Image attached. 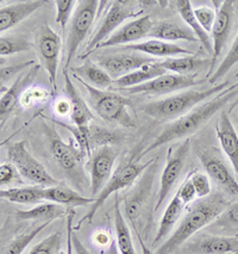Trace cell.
I'll return each instance as SVG.
<instances>
[{"label": "cell", "instance_id": "23", "mask_svg": "<svg viewBox=\"0 0 238 254\" xmlns=\"http://www.w3.org/2000/svg\"><path fill=\"white\" fill-rule=\"evenodd\" d=\"M46 4L44 0H28L6 5L0 8V30L1 32L16 26Z\"/></svg>", "mask_w": 238, "mask_h": 254}, {"label": "cell", "instance_id": "38", "mask_svg": "<svg viewBox=\"0 0 238 254\" xmlns=\"http://www.w3.org/2000/svg\"><path fill=\"white\" fill-rule=\"evenodd\" d=\"M31 47L32 44L30 41L22 35L1 36L0 38V55H1V58L17 54V53L28 52L29 49H31Z\"/></svg>", "mask_w": 238, "mask_h": 254}, {"label": "cell", "instance_id": "35", "mask_svg": "<svg viewBox=\"0 0 238 254\" xmlns=\"http://www.w3.org/2000/svg\"><path fill=\"white\" fill-rule=\"evenodd\" d=\"M114 229H116V242L120 254H136L134 242L131 239V233L129 229L118 203L114 205Z\"/></svg>", "mask_w": 238, "mask_h": 254}, {"label": "cell", "instance_id": "17", "mask_svg": "<svg viewBox=\"0 0 238 254\" xmlns=\"http://www.w3.org/2000/svg\"><path fill=\"white\" fill-rule=\"evenodd\" d=\"M235 20V6L234 1L226 0L223 1L218 11H217V17L214 20V24L211 35H212V44H213V55L211 59L210 64V75L212 74L214 64L218 61L222 55L223 50L225 49L226 44L230 38L232 28H234Z\"/></svg>", "mask_w": 238, "mask_h": 254}, {"label": "cell", "instance_id": "2", "mask_svg": "<svg viewBox=\"0 0 238 254\" xmlns=\"http://www.w3.org/2000/svg\"><path fill=\"white\" fill-rule=\"evenodd\" d=\"M228 206V202L219 192L211 193L206 198H201L195 202L188 208L173 234L157 248L155 254H170L175 252L195 233L217 220Z\"/></svg>", "mask_w": 238, "mask_h": 254}, {"label": "cell", "instance_id": "34", "mask_svg": "<svg viewBox=\"0 0 238 254\" xmlns=\"http://www.w3.org/2000/svg\"><path fill=\"white\" fill-rule=\"evenodd\" d=\"M211 61L204 59L195 58V56H181V58H169L160 62V66L163 69L174 72L175 74L180 75H193L195 72L200 70L206 64Z\"/></svg>", "mask_w": 238, "mask_h": 254}, {"label": "cell", "instance_id": "49", "mask_svg": "<svg viewBox=\"0 0 238 254\" xmlns=\"http://www.w3.org/2000/svg\"><path fill=\"white\" fill-rule=\"evenodd\" d=\"M112 238H111V235L108 234L106 232H96L95 234H94V242H95L96 245H99V246H110L111 244H112Z\"/></svg>", "mask_w": 238, "mask_h": 254}, {"label": "cell", "instance_id": "52", "mask_svg": "<svg viewBox=\"0 0 238 254\" xmlns=\"http://www.w3.org/2000/svg\"><path fill=\"white\" fill-rule=\"evenodd\" d=\"M104 254H120L119 251H118V246H117V242L112 241V244L108 246V248L106 251H105Z\"/></svg>", "mask_w": 238, "mask_h": 254}, {"label": "cell", "instance_id": "50", "mask_svg": "<svg viewBox=\"0 0 238 254\" xmlns=\"http://www.w3.org/2000/svg\"><path fill=\"white\" fill-rule=\"evenodd\" d=\"M55 111H56V114L60 115V116L70 115V112H72V106H70L69 100H58L56 104H55Z\"/></svg>", "mask_w": 238, "mask_h": 254}, {"label": "cell", "instance_id": "29", "mask_svg": "<svg viewBox=\"0 0 238 254\" xmlns=\"http://www.w3.org/2000/svg\"><path fill=\"white\" fill-rule=\"evenodd\" d=\"M72 72L73 75L79 76L81 80L90 84L91 86L99 88V90H105L111 86L113 82V79L108 75L106 70L102 69L99 64H94L91 60L85 61L81 66L73 67Z\"/></svg>", "mask_w": 238, "mask_h": 254}, {"label": "cell", "instance_id": "24", "mask_svg": "<svg viewBox=\"0 0 238 254\" xmlns=\"http://www.w3.org/2000/svg\"><path fill=\"white\" fill-rule=\"evenodd\" d=\"M149 36L155 40L166 41H187V42H196L198 38L194 32L187 25L181 24L176 20H162L157 24H154Z\"/></svg>", "mask_w": 238, "mask_h": 254}, {"label": "cell", "instance_id": "3", "mask_svg": "<svg viewBox=\"0 0 238 254\" xmlns=\"http://www.w3.org/2000/svg\"><path fill=\"white\" fill-rule=\"evenodd\" d=\"M231 86L230 81L220 82L214 85V87L208 88L206 91H185V92L176 93L174 96L167 97L161 100L146 103L141 106V110L146 116L155 118L160 122H168L172 120H178L193 110L195 105L200 104L201 102L214 96L216 93H220Z\"/></svg>", "mask_w": 238, "mask_h": 254}, {"label": "cell", "instance_id": "19", "mask_svg": "<svg viewBox=\"0 0 238 254\" xmlns=\"http://www.w3.org/2000/svg\"><path fill=\"white\" fill-rule=\"evenodd\" d=\"M41 69L40 64H34L30 68L20 73L18 78L10 87L5 90V92L1 94L0 98V120H1V126L6 122L7 118L11 116L14 108H16L17 102L20 98V94L28 88L32 82L35 81L36 76Z\"/></svg>", "mask_w": 238, "mask_h": 254}, {"label": "cell", "instance_id": "7", "mask_svg": "<svg viewBox=\"0 0 238 254\" xmlns=\"http://www.w3.org/2000/svg\"><path fill=\"white\" fill-rule=\"evenodd\" d=\"M142 12L143 8L140 7V2L128 1V0H116V1L111 2V6L108 7L107 12L104 14V18L101 19L98 29L88 42L84 55L80 58L85 59L91 53H93L99 44L107 40L114 31L118 30L125 20L137 17Z\"/></svg>", "mask_w": 238, "mask_h": 254}, {"label": "cell", "instance_id": "44", "mask_svg": "<svg viewBox=\"0 0 238 254\" xmlns=\"http://www.w3.org/2000/svg\"><path fill=\"white\" fill-rule=\"evenodd\" d=\"M20 177L22 176L11 162L1 164L0 166V184L2 189H5V186L14 184V183H20Z\"/></svg>", "mask_w": 238, "mask_h": 254}, {"label": "cell", "instance_id": "12", "mask_svg": "<svg viewBox=\"0 0 238 254\" xmlns=\"http://www.w3.org/2000/svg\"><path fill=\"white\" fill-rule=\"evenodd\" d=\"M61 49L62 43L61 38L48 24H43L41 26L40 32L36 40V50L38 59H40L41 67L46 70L49 76L54 91H56V80H57V69L60 64Z\"/></svg>", "mask_w": 238, "mask_h": 254}, {"label": "cell", "instance_id": "51", "mask_svg": "<svg viewBox=\"0 0 238 254\" xmlns=\"http://www.w3.org/2000/svg\"><path fill=\"white\" fill-rule=\"evenodd\" d=\"M137 238H138V241H140V245H141V248H142V254H152L150 248L145 245V242L143 241L142 236L140 234H137Z\"/></svg>", "mask_w": 238, "mask_h": 254}, {"label": "cell", "instance_id": "9", "mask_svg": "<svg viewBox=\"0 0 238 254\" xmlns=\"http://www.w3.org/2000/svg\"><path fill=\"white\" fill-rule=\"evenodd\" d=\"M7 155L11 164L28 182L42 188L60 185L57 180L52 178L50 173L46 170V167L26 149L24 141L10 144L7 147Z\"/></svg>", "mask_w": 238, "mask_h": 254}, {"label": "cell", "instance_id": "37", "mask_svg": "<svg viewBox=\"0 0 238 254\" xmlns=\"http://www.w3.org/2000/svg\"><path fill=\"white\" fill-rule=\"evenodd\" d=\"M213 232L226 236L238 233V202L229 205L220 216L210 224Z\"/></svg>", "mask_w": 238, "mask_h": 254}, {"label": "cell", "instance_id": "28", "mask_svg": "<svg viewBox=\"0 0 238 254\" xmlns=\"http://www.w3.org/2000/svg\"><path fill=\"white\" fill-rule=\"evenodd\" d=\"M173 5H174L178 13L181 16L182 20L186 23V25H188V28H190V30L194 32L196 38H198L199 42L202 44L205 50H206L210 55H213L212 41H211L208 32L205 31V29L199 24L198 19L195 18L192 2H190V0H176V1H173Z\"/></svg>", "mask_w": 238, "mask_h": 254}, {"label": "cell", "instance_id": "45", "mask_svg": "<svg viewBox=\"0 0 238 254\" xmlns=\"http://www.w3.org/2000/svg\"><path fill=\"white\" fill-rule=\"evenodd\" d=\"M34 64H36L35 61H28V62H22V64H11V66H1V70H0V79H1V85H4L5 82H7L10 79H12L16 74H20L24 70L30 68Z\"/></svg>", "mask_w": 238, "mask_h": 254}, {"label": "cell", "instance_id": "54", "mask_svg": "<svg viewBox=\"0 0 238 254\" xmlns=\"http://www.w3.org/2000/svg\"><path fill=\"white\" fill-rule=\"evenodd\" d=\"M58 254H68V253H64V252H63V251H61V252H60V253H58Z\"/></svg>", "mask_w": 238, "mask_h": 254}, {"label": "cell", "instance_id": "21", "mask_svg": "<svg viewBox=\"0 0 238 254\" xmlns=\"http://www.w3.org/2000/svg\"><path fill=\"white\" fill-rule=\"evenodd\" d=\"M64 76V92H66L68 100L72 106V112H70V118L72 122L78 128H87L90 126L91 120H93V114L91 111V106L84 99L78 88L74 86L72 80H70L67 70H63Z\"/></svg>", "mask_w": 238, "mask_h": 254}, {"label": "cell", "instance_id": "41", "mask_svg": "<svg viewBox=\"0 0 238 254\" xmlns=\"http://www.w3.org/2000/svg\"><path fill=\"white\" fill-rule=\"evenodd\" d=\"M190 179L192 182L194 190L196 193V198H206L211 194V183L210 178L206 173L199 172V171H194L190 174Z\"/></svg>", "mask_w": 238, "mask_h": 254}, {"label": "cell", "instance_id": "14", "mask_svg": "<svg viewBox=\"0 0 238 254\" xmlns=\"http://www.w3.org/2000/svg\"><path fill=\"white\" fill-rule=\"evenodd\" d=\"M118 152L112 146L100 147L92 153L87 167L90 171L91 194L96 197L112 176L114 162Z\"/></svg>", "mask_w": 238, "mask_h": 254}, {"label": "cell", "instance_id": "42", "mask_svg": "<svg viewBox=\"0 0 238 254\" xmlns=\"http://www.w3.org/2000/svg\"><path fill=\"white\" fill-rule=\"evenodd\" d=\"M75 4V0H56L55 1V5H56V23L62 26V30L66 29L67 23L70 20Z\"/></svg>", "mask_w": 238, "mask_h": 254}, {"label": "cell", "instance_id": "32", "mask_svg": "<svg viewBox=\"0 0 238 254\" xmlns=\"http://www.w3.org/2000/svg\"><path fill=\"white\" fill-rule=\"evenodd\" d=\"M185 204L181 202L180 197L179 194L176 193L172 199H170L168 206L164 210V214L162 218H161L160 222V227L157 229V234L155 236L154 241H152V245L156 246L158 242H161L163 239L167 238V235L170 234L174 227L176 226V223L179 222L180 220L182 210H184Z\"/></svg>", "mask_w": 238, "mask_h": 254}, {"label": "cell", "instance_id": "31", "mask_svg": "<svg viewBox=\"0 0 238 254\" xmlns=\"http://www.w3.org/2000/svg\"><path fill=\"white\" fill-rule=\"evenodd\" d=\"M66 206L56 204L52 202L40 203L34 208L28 209V210H17L14 212V216L18 220H35L42 221V222H51L64 216L67 214Z\"/></svg>", "mask_w": 238, "mask_h": 254}, {"label": "cell", "instance_id": "6", "mask_svg": "<svg viewBox=\"0 0 238 254\" xmlns=\"http://www.w3.org/2000/svg\"><path fill=\"white\" fill-rule=\"evenodd\" d=\"M154 162L155 159H151V160L144 162V164H142L138 159H130V160L120 162L116 170L113 171L112 176L108 179L106 185L104 186V189L95 197V202L90 206V210L79 221V226L82 222H85V221H92L96 211L101 208L102 204L106 202V199L111 194L118 192L119 190H123L125 188H130L135 183V180Z\"/></svg>", "mask_w": 238, "mask_h": 254}, {"label": "cell", "instance_id": "55", "mask_svg": "<svg viewBox=\"0 0 238 254\" xmlns=\"http://www.w3.org/2000/svg\"><path fill=\"white\" fill-rule=\"evenodd\" d=\"M237 76H238V74H237Z\"/></svg>", "mask_w": 238, "mask_h": 254}, {"label": "cell", "instance_id": "10", "mask_svg": "<svg viewBox=\"0 0 238 254\" xmlns=\"http://www.w3.org/2000/svg\"><path fill=\"white\" fill-rule=\"evenodd\" d=\"M198 158L206 171L208 178L212 179L223 192L231 197H238V179L217 148L199 150Z\"/></svg>", "mask_w": 238, "mask_h": 254}, {"label": "cell", "instance_id": "20", "mask_svg": "<svg viewBox=\"0 0 238 254\" xmlns=\"http://www.w3.org/2000/svg\"><path fill=\"white\" fill-rule=\"evenodd\" d=\"M216 134L220 147L230 161L232 170L238 179V134L228 112L223 111L220 114L218 122L216 124Z\"/></svg>", "mask_w": 238, "mask_h": 254}, {"label": "cell", "instance_id": "39", "mask_svg": "<svg viewBox=\"0 0 238 254\" xmlns=\"http://www.w3.org/2000/svg\"><path fill=\"white\" fill-rule=\"evenodd\" d=\"M238 64V35L237 37L235 38L234 43H232L230 50L228 52V54L224 56L222 62L219 64V66L217 67L216 70L210 75L208 78V81L211 84H216L217 81H219L223 76L228 74V72L230 70L232 67L236 66Z\"/></svg>", "mask_w": 238, "mask_h": 254}, {"label": "cell", "instance_id": "4", "mask_svg": "<svg viewBox=\"0 0 238 254\" xmlns=\"http://www.w3.org/2000/svg\"><path fill=\"white\" fill-rule=\"evenodd\" d=\"M74 78L84 87L87 94L88 105L102 121L108 123H117L126 128L136 127L135 120L130 114V100L128 98L118 93L108 92L91 86L76 75H74Z\"/></svg>", "mask_w": 238, "mask_h": 254}, {"label": "cell", "instance_id": "26", "mask_svg": "<svg viewBox=\"0 0 238 254\" xmlns=\"http://www.w3.org/2000/svg\"><path fill=\"white\" fill-rule=\"evenodd\" d=\"M188 252L199 254L238 253V238L234 236H208L187 248Z\"/></svg>", "mask_w": 238, "mask_h": 254}, {"label": "cell", "instance_id": "30", "mask_svg": "<svg viewBox=\"0 0 238 254\" xmlns=\"http://www.w3.org/2000/svg\"><path fill=\"white\" fill-rule=\"evenodd\" d=\"M166 73L167 70L160 66V62H154V64H145V66L117 79V80H114V85H116V87L125 90V88L144 84V82L150 81L157 76L166 74Z\"/></svg>", "mask_w": 238, "mask_h": 254}, {"label": "cell", "instance_id": "16", "mask_svg": "<svg viewBox=\"0 0 238 254\" xmlns=\"http://www.w3.org/2000/svg\"><path fill=\"white\" fill-rule=\"evenodd\" d=\"M201 84V81L196 80L195 74L193 75H180V74H166L157 76L152 80L144 82L138 86L125 88L126 92L131 94H154V96H163L176 91L185 90V88L195 86Z\"/></svg>", "mask_w": 238, "mask_h": 254}, {"label": "cell", "instance_id": "11", "mask_svg": "<svg viewBox=\"0 0 238 254\" xmlns=\"http://www.w3.org/2000/svg\"><path fill=\"white\" fill-rule=\"evenodd\" d=\"M190 140L186 138L181 142L172 144L168 148L167 162L162 171V174H161L160 189H158L156 204H155L156 210L163 205V203L166 202L172 190L174 189L176 182L180 178L185 161H186L188 152H190Z\"/></svg>", "mask_w": 238, "mask_h": 254}, {"label": "cell", "instance_id": "36", "mask_svg": "<svg viewBox=\"0 0 238 254\" xmlns=\"http://www.w3.org/2000/svg\"><path fill=\"white\" fill-rule=\"evenodd\" d=\"M50 223L51 222H42L36 224V226L30 227L26 232L16 236V238L8 242L6 246L2 247L1 254H22L24 252L25 248L30 245V242Z\"/></svg>", "mask_w": 238, "mask_h": 254}, {"label": "cell", "instance_id": "25", "mask_svg": "<svg viewBox=\"0 0 238 254\" xmlns=\"http://www.w3.org/2000/svg\"><path fill=\"white\" fill-rule=\"evenodd\" d=\"M43 198L44 200L56 203V204L66 206V208H76V206L93 204L95 202V198L82 196L81 193L76 192V191L72 190L69 188H66L63 185L44 188Z\"/></svg>", "mask_w": 238, "mask_h": 254}, {"label": "cell", "instance_id": "5", "mask_svg": "<svg viewBox=\"0 0 238 254\" xmlns=\"http://www.w3.org/2000/svg\"><path fill=\"white\" fill-rule=\"evenodd\" d=\"M47 135L49 138V146L54 160L67 174L70 182L78 189L84 190L87 184L86 174L84 170V159L87 154L76 144L74 138L64 142L57 134L55 128H47Z\"/></svg>", "mask_w": 238, "mask_h": 254}, {"label": "cell", "instance_id": "43", "mask_svg": "<svg viewBox=\"0 0 238 254\" xmlns=\"http://www.w3.org/2000/svg\"><path fill=\"white\" fill-rule=\"evenodd\" d=\"M193 11H194L195 18L198 19L199 24L205 29V31L210 32L212 30L214 20H216L217 17V13L214 12L213 8L208 6H199L195 8L193 7Z\"/></svg>", "mask_w": 238, "mask_h": 254}, {"label": "cell", "instance_id": "27", "mask_svg": "<svg viewBox=\"0 0 238 254\" xmlns=\"http://www.w3.org/2000/svg\"><path fill=\"white\" fill-rule=\"evenodd\" d=\"M152 177H154V171L151 173H148L144 178L141 180V184L138 185L136 192H134L130 198H128L125 204V212L130 222L134 224V227H137V221L145 210L146 203H148L149 191L151 190L152 185Z\"/></svg>", "mask_w": 238, "mask_h": 254}, {"label": "cell", "instance_id": "48", "mask_svg": "<svg viewBox=\"0 0 238 254\" xmlns=\"http://www.w3.org/2000/svg\"><path fill=\"white\" fill-rule=\"evenodd\" d=\"M72 244H73V250H74L75 254H95L92 251H90L88 248L85 247V245L82 244L80 239L76 236V234L72 233Z\"/></svg>", "mask_w": 238, "mask_h": 254}, {"label": "cell", "instance_id": "15", "mask_svg": "<svg viewBox=\"0 0 238 254\" xmlns=\"http://www.w3.org/2000/svg\"><path fill=\"white\" fill-rule=\"evenodd\" d=\"M60 126L66 128L73 135L76 144L86 153L88 158L100 147L111 146L118 142L119 140L118 135L114 131L94 124H90L87 128L82 129L75 126H68L66 123H60Z\"/></svg>", "mask_w": 238, "mask_h": 254}, {"label": "cell", "instance_id": "13", "mask_svg": "<svg viewBox=\"0 0 238 254\" xmlns=\"http://www.w3.org/2000/svg\"><path fill=\"white\" fill-rule=\"evenodd\" d=\"M96 62L102 69L106 70L111 78L117 80L145 64H154L157 61L148 55L128 50V52L120 53H105V54L96 56Z\"/></svg>", "mask_w": 238, "mask_h": 254}, {"label": "cell", "instance_id": "46", "mask_svg": "<svg viewBox=\"0 0 238 254\" xmlns=\"http://www.w3.org/2000/svg\"><path fill=\"white\" fill-rule=\"evenodd\" d=\"M176 193L179 194V197H180L181 202L184 203L185 205L190 204V203H192L193 200L198 199V198H196V193H195V190H194V186H193L192 182H190V177H187V179L184 180V183H182L180 188H179V190L176 191Z\"/></svg>", "mask_w": 238, "mask_h": 254}, {"label": "cell", "instance_id": "22", "mask_svg": "<svg viewBox=\"0 0 238 254\" xmlns=\"http://www.w3.org/2000/svg\"><path fill=\"white\" fill-rule=\"evenodd\" d=\"M123 49L132 50V52L142 53L148 56H157V58H181V56H190L193 52L178 46V44L166 42L161 40H148L144 42H138L124 46Z\"/></svg>", "mask_w": 238, "mask_h": 254}, {"label": "cell", "instance_id": "40", "mask_svg": "<svg viewBox=\"0 0 238 254\" xmlns=\"http://www.w3.org/2000/svg\"><path fill=\"white\" fill-rule=\"evenodd\" d=\"M61 245H62L61 233L56 232L35 245L28 254H58L61 252Z\"/></svg>", "mask_w": 238, "mask_h": 254}, {"label": "cell", "instance_id": "18", "mask_svg": "<svg viewBox=\"0 0 238 254\" xmlns=\"http://www.w3.org/2000/svg\"><path fill=\"white\" fill-rule=\"evenodd\" d=\"M152 26L154 24H152L150 16H142L140 18L130 20L120 26L118 30L114 31L107 40L99 44L96 49L117 46L124 47L129 44L138 43V41L150 35Z\"/></svg>", "mask_w": 238, "mask_h": 254}, {"label": "cell", "instance_id": "47", "mask_svg": "<svg viewBox=\"0 0 238 254\" xmlns=\"http://www.w3.org/2000/svg\"><path fill=\"white\" fill-rule=\"evenodd\" d=\"M73 217H74V212H72V210H68V212H67V253L68 254H72V250H73V244H72Z\"/></svg>", "mask_w": 238, "mask_h": 254}, {"label": "cell", "instance_id": "33", "mask_svg": "<svg viewBox=\"0 0 238 254\" xmlns=\"http://www.w3.org/2000/svg\"><path fill=\"white\" fill-rule=\"evenodd\" d=\"M42 186L30 185V186H12L8 189H1L0 196L1 198L10 200L18 204H40L43 198Z\"/></svg>", "mask_w": 238, "mask_h": 254}, {"label": "cell", "instance_id": "53", "mask_svg": "<svg viewBox=\"0 0 238 254\" xmlns=\"http://www.w3.org/2000/svg\"><path fill=\"white\" fill-rule=\"evenodd\" d=\"M235 120H236V122H237V124H238V111H237V114L235 115Z\"/></svg>", "mask_w": 238, "mask_h": 254}, {"label": "cell", "instance_id": "1", "mask_svg": "<svg viewBox=\"0 0 238 254\" xmlns=\"http://www.w3.org/2000/svg\"><path fill=\"white\" fill-rule=\"evenodd\" d=\"M237 96L238 82H236L235 85H231L230 87L226 88L223 92L218 93L214 98L208 100V102L196 106V108L190 110L188 114L175 120L174 122L169 123L161 131V134L155 137V140L143 152H141V154L137 156V159L141 160L149 152L160 148L163 144L173 142V141L176 140H181V138H186L190 135L194 134L199 129H201L220 109L224 108L226 104H229Z\"/></svg>", "mask_w": 238, "mask_h": 254}, {"label": "cell", "instance_id": "8", "mask_svg": "<svg viewBox=\"0 0 238 254\" xmlns=\"http://www.w3.org/2000/svg\"><path fill=\"white\" fill-rule=\"evenodd\" d=\"M100 4L101 2H99L98 0H82L78 2V6L75 7L72 20H70V28L68 36H67L64 70H67L70 66V62L78 52L79 47L91 32Z\"/></svg>", "mask_w": 238, "mask_h": 254}]
</instances>
